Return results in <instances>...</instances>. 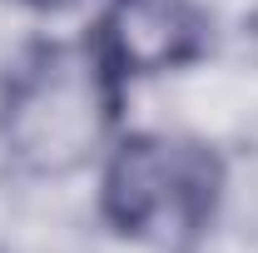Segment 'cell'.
<instances>
[{
	"label": "cell",
	"instance_id": "7a4b0ae2",
	"mask_svg": "<svg viewBox=\"0 0 258 253\" xmlns=\"http://www.w3.org/2000/svg\"><path fill=\"white\" fill-rule=\"evenodd\" d=\"M224 169L194 139L129 134L104 169V219L124 238L154 248H189L214 223Z\"/></svg>",
	"mask_w": 258,
	"mask_h": 253
},
{
	"label": "cell",
	"instance_id": "6da1fadb",
	"mask_svg": "<svg viewBox=\"0 0 258 253\" xmlns=\"http://www.w3.org/2000/svg\"><path fill=\"white\" fill-rule=\"evenodd\" d=\"M119 109V75L95 40L30 45L0 90V139L35 174H70L104 144Z\"/></svg>",
	"mask_w": 258,
	"mask_h": 253
},
{
	"label": "cell",
	"instance_id": "3957f363",
	"mask_svg": "<svg viewBox=\"0 0 258 253\" xmlns=\"http://www.w3.org/2000/svg\"><path fill=\"white\" fill-rule=\"evenodd\" d=\"M95 50L124 80L179 70L204 50V15L189 0H109L95 25Z\"/></svg>",
	"mask_w": 258,
	"mask_h": 253
},
{
	"label": "cell",
	"instance_id": "277c9868",
	"mask_svg": "<svg viewBox=\"0 0 258 253\" xmlns=\"http://www.w3.org/2000/svg\"><path fill=\"white\" fill-rule=\"evenodd\" d=\"M25 5H40V10H64V5H75V0H25Z\"/></svg>",
	"mask_w": 258,
	"mask_h": 253
}]
</instances>
